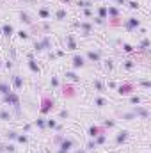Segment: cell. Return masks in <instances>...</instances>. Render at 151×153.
Returning a JSON list of instances; mask_svg holds the SVG:
<instances>
[{
  "label": "cell",
  "mask_w": 151,
  "mask_h": 153,
  "mask_svg": "<svg viewBox=\"0 0 151 153\" xmlns=\"http://www.w3.org/2000/svg\"><path fill=\"white\" fill-rule=\"evenodd\" d=\"M4 103L5 105H11V107H14V111H16V116H21V107H20V96L16 94V93H9V94H5L4 96Z\"/></svg>",
  "instance_id": "1"
},
{
  "label": "cell",
  "mask_w": 151,
  "mask_h": 153,
  "mask_svg": "<svg viewBox=\"0 0 151 153\" xmlns=\"http://www.w3.org/2000/svg\"><path fill=\"white\" fill-rule=\"evenodd\" d=\"M53 107H55V100L50 98V96H44V98L41 100V109H39V112H41V114H48Z\"/></svg>",
  "instance_id": "2"
},
{
  "label": "cell",
  "mask_w": 151,
  "mask_h": 153,
  "mask_svg": "<svg viewBox=\"0 0 151 153\" xmlns=\"http://www.w3.org/2000/svg\"><path fill=\"white\" fill-rule=\"evenodd\" d=\"M75 27H78V29L82 30L80 34H82L84 38H89V36L93 34V23H89V22H76Z\"/></svg>",
  "instance_id": "3"
},
{
  "label": "cell",
  "mask_w": 151,
  "mask_h": 153,
  "mask_svg": "<svg viewBox=\"0 0 151 153\" xmlns=\"http://www.w3.org/2000/svg\"><path fill=\"white\" fill-rule=\"evenodd\" d=\"M132 91H135V87H133V84H130V82L119 84V85L115 87V93H117V94H121V96H124V94H130Z\"/></svg>",
  "instance_id": "4"
},
{
  "label": "cell",
  "mask_w": 151,
  "mask_h": 153,
  "mask_svg": "<svg viewBox=\"0 0 151 153\" xmlns=\"http://www.w3.org/2000/svg\"><path fill=\"white\" fill-rule=\"evenodd\" d=\"M141 27V20L139 18H126L124 20V29L128 30V32H132V30H135V29H139Z\"/></svg>",
  "instance_id": "5"
},
{
  "label": "cell",
  "mask_w": 151,
  "mask_h": 153,
  "mask_svg": "<svg viewBox=\"0 0 151 153\" xmlns=\"http://www.w3.org/2000/svg\"><path fill=\"white\" fill-rule=\"evenodd\" d=\"M85 59L94 62V64H98V62H101V53L98 50H87L85 52Z\"/></svg>",
  "instance_id": "6"
},
{
  "label": "cell",
  "mask_w": 151,
  "mask_h": 153,
  "mask_svg": "<svg viewBox=\"0 0 151 153\" xmlns=\"http://www.w3.org/2000/svg\"><path fill=\"white\" fill-rule=\"evenodd\" d=\"M132 112L137 116V117H141V119H148V117H150V111H148L146 107H141V105H135Z\"/></svg>",
  "instance_id": "7"
},
{
  "label": "cell",
  "mask_w": 151,
  "mask_h": 153,
  "mask_svg": "<svg viewBox=\"0 0 151 153\" xmlns=\"http://www.w3.org/2000/svg\"><path fill=\"white\" fill-rule=\"evenodd\" d=\"M128 137H130V132H128V130H119L117 135H115V144H117V146L124 144V143L128 141Z\"/></svg>",
  "instance_id": "8"
},
{
  "label": "cell",
  "mask_w": 151,
  "mask_h": 153,
  "mask_svg": "<svg viewBox=\"0 0 151 153\" xmlns=\"http://www.w3.org/2000/svg\"><path fill=\"white\" fill-rule=\"evenodd\" d=\"M73 146H75V141H73V139H66V137H62V139L59 141V150L70 152V148H73Z\"/></svg>",
  "instance_id": "9"
},
{
  "label": "cell",
  "mask_w": 151,
  "mask_h": 153,
  "mask_svg": "<svg viewBox=\"0 0 151 153\" xmlns=\"http://www.w3.org/2000/svg\"><path fill=\"white\" fill-rule=\"evenodd\" d=\"M13 87L16 89V91H20V89H23V84H25V80H23V76L20 75H13Z\"/></svg>",
  "instance_id": "10"
},
{
  "label": "cell",
  "mask_w": 151,
  "mask_h": 153,
  "mask_svg": "<svg viewBox=\"0 0 151 153\" xmlns=\"http://www.w3.org/2000/svg\"><path fill=\"white\" fill-rule=\"evenodd\" d=\"M0 30H2V34H4L5 38H13V36H14V27H13L11 23H4Z\"/></svg>",
  "instance_id": "11"
},
{
  "label": "cell",
  "mask_w": 151,
  "mask_h": 153,
  "mask_svg": "<svg viewBox=\"0 0 151 153\" xmlns=\"http://www.w3.org/2000/svg\"><path fill=\"white\" fill-rule=\"evenodd\" d=\"M27 64H29V70H30L34 75L39 76V73H41V68H39L38 61H36V59H29V62H27Z\"/></svg>",
  "instance_id": "12"
},
{
  "label": "cell",
  "mask_w": 151,
  "mask_h": 153,
  "mask_svg": "<svg viewBox=\"0 0 151 153\" xmlns=\"http://www.w3.org/2000/svg\"><path fill=\"white\" fill-rule=\"evenodd\" d=\"M73 68L78 70V68H84L85 66V57H82V55H73Z\"/></svg>",
  "instance_id": "13"
},
{
  "label": "cell",
  "mask_w": 151,
  "mask_h": 153,
  "mask_svg": "<svg viewBox=\"0 0 151 153\" xmlns=\"http://www.w3.org/2000/svg\"><path fill=\"white\" fill-rule=\"evenodd\" d=\"M20 22H21L23 25H29V27H32V25H34L32 18H30V16H29L25 11H21V13H20Z\"/></svg>",
  "instance_id": "14"
},
{
  "label": "cell",
  "mask_w": 151,
  "mask_h": 153,
  "mask_svg": "<svg viewBox=\"0 0 151 153\" xmlns=\"http://www.w3.org/2000/svg\"><path fill=\"white\" fill-rule=\"evenodd\" d=\"M107 14H109V18H112V20H119V9H117L115 5H109V7H107Z\"/></svg>",
  "instance_id": "15"
},
{
  "label": "cell",
  "mask_w": 151,
  "mask_h": 153,
  "mask_svg": "<svg viewBox=\"0 0 151 153\" xmlns=\"http://www.w3.org/2000/svg\"><path fill=\"white\" fill-rule=\"evenodd\" d=\"M78 48V45H76L75 38L70 34V36H66V50H76Z\"/></svg>",
  "instance_id": "16"
},
{
  "label": "cell",
  "mask_w": 151,
  "mask_h": 153,
  "mask_svg": "<svg viewBox=\"0 0 151 153\" xmlns=\"http://www.w3.org/2000/svg\"><path fill=\"white\" fill-rule=\"evenodd\" d=\"M93 141H94V144H96V146H101V144H105V141H107V134H105V132H100Z\"/></svg>",
  "instance_id": "17"
},
{
  "label": "cell",
  "mask_w": 151,
  "mask_h": 153,
  "mask_svg": "<svg viewBox=\"0 0 151 153\" xmlns=\"http://www.w3.org/2000/svg\"><path fill=\"white\" fill-rule=\"evenodd\" d=\"M100 132H103V130H101L100 126H96V125H91V126H89V130H87V134H89V137H91V139H94Z\"/></svg>",
  "instance_id": "18"
},
{
  "label": "cell",
  "mask_w": 151,
  "mask_h": 153,
  "mask_svg": "<svg viewBox=\"0 0 151 153\" xmlns=\"http://www.w3.org/2000/svg\"><path fill=\"white\" fill-rule=\"evenodd\" d=\"M38 16L41 18V20H48V18L52 16V13H50L46 7H39L38 9Z\"/></svg>",
  "instance_id": "19"
},
{
  "label": "cell",
  "mask_w": 151,
  "mask_h": 153,
  "mask_svg": "<svg viewBox=\"0 0 151 153\" xmlns=\"http://www.w3.org/2000/svg\"><path fill=\"white\" fill-rule=\"evenodd\" d=\"M39 45H41V48L43 50H52V39L48 38V36H44V38L39 41Z\"/></svg>",
  "instance_id": "20"
},
{
  "label": "cell",
  "mask_w": 151,
  "mask_h": 153,
  "mask_svg": "<svg viewBox=\"0 0 151 153\" xmlns=\"http://www.w3.org/2000/svg\"><path fill=\"white\" fill-rule=\"evenodd\" d=\"M14 144H0V153H14Z\"/></svg>",
  "instance_id": "21"
},
{
  "label": "cell",
  "mask_w": 151,
  "mask_h": 153,
  "mask_svg": "<svg viewBox=\"0 0 151 153\" xmlns=\"http://www.w3.org/2000/svg\"><path fill=\"white\" fill-rule=\"evenodd\" d=\"M66 16H68V13H66V9H57V13H55V20L57 22H62V20H66Z\"/></svg>",
  "instance_id": "22"
},
{
  "label": "cell",
  "mask_w": 151,
  "mask_h": 153,
  "mask_svg": "<svg viewBox=\"0 0 151 153\" xmlns=\"http://www.w3.org/2000/svg\"><path fill=\"white\" fill-rule=\"evenodd\" d=\"M98 18H101V20H107V18H109V14H107V5H100V7H98Z\"/></svg>",
  "instance_id": "23"
},
{
  "label": "cell",
  "mask_w": 151,
  "mask_h": 153,
  "mask_svg": "<svg viewBox=\"0 0 151 153\" xmlns=\"http://www.w3.org/2000/svg\"><path fill=\"white\" fill-rule=\"evenodd\" d=\"M76 5H78L80 9H87V7H93L94 4H93L91 0H78V2H76Z\"/></svg>",
  "instance_id": "24"
},
{
  "label": "cell",
  "mask_w": 151,
  "mask_h": 153,
  "mask_svg": "<svg viewBox=\"0 0 151 153\" xmlns=\"http://www.w3.org/2000/svg\"><path fill=\"white\" fill-rule=\"evenodd\" d=\"M94 105L101 109V107H105V105H109V102H107L105 98H101V96H96V98H94Z\"/></svg>",
  "instance_id": "25"
},
{
  "label": "cell",
  "mask_w": 151,
  "mask_h": 153,
  "mask_svg": "<svg viewBox=\"0 0 151 153\" xmlns=\"http://www.w3.org/2000/svg\"><path fill=\"white\" fill-rule=\"evenodd\" d=\"M11 93V87H9V84H5V82H0V94L2 96H5V94H9Z\"/></svg>",
  "instance_id": "26"
},
{
  "label": "cell",
  "mask_w": 151,
  "mask_h": 153,
  "mask_svg": "<svg viewBox=\"0 0 151 153\" xmlns=\"http://www.w3.org/2000/svg\"><path fill=\"white\" fill-rule=\"evenodd\" d=\"M121 119H124V121H133V119H137V116L133 114V112H121Z\"/></svg>",
  "instance_id": "27"
},
{
  "label": "cell",
  "mask_w": 151,
  "mask_h": 153,
  "mask_svg": "<svg viewBox=\"0 0 151 153\" xmlns=\"http://www.w3.org/2000/svg\"><path fill=\"white\" fill-rule=\"evenodd\" d=\"M135 66H137V64H135V61H132V59H126V61L123 62V68H124V70H128V71H130V70H133Z\"/></svg>",
  "instance_id": "28"
},
{
  "label": "cell",
  "mask_w": 151,
  "mask_h": 153,
  "mask_svg": "<svg viewBox=\"0 0 151 153\" xmlns=\"http://www.w3.org/2000/svg\"><path fill=\"white\" fill-rule=\"evenodd\" d=\"M34 126H38V128H41V130H46V119L38 117V119L34 121Z\"/></svg>",
  "instance_id": "29"
},
{
  "label": "cell",
  "mask_w": 151,
  "mask_h": 153,
  "mask_svg": "<svg viewBox=\"0 0 151 153\" xmlns=\"http://www.w3.org/2000/svg\"><path fill=\"white\" fill-rule=\"evenodd\" d=\"M0 119H2V121H11V119H13V116H11L9 111L2 109V111H0Z\"/></svg>",
  "instance_id": "30"
},
{
  "label": "cell",
  "mask_w": 151,
  "mask_h": 153,
  "mask_svg": "<svg viewBox=\"0 0 151 153\" xmlns=\"http://www.w3.org/2000/svg\"><path fill=\"white\" fill-rule=\"evenodd\" d=\"M16 143H20V144H27V143H29V135H27V134H18Z\"/></svg>",
  "instance_id": "31"
},
{
  "label": "cell",
  "mask_w": 151,
  "mask_h": 153,
  "mask_svg": "<svg viewBox=\"0 0 151 153\" xmlns=\"http://www.w3.org/2000/svg\"><path fill=\"white\" fill-rule=\"evenodd\" d=\"M141 102H142V98H141L139 94H132V96H130V103H132L133 107H135V105H139Z\"/></svg>",
  "instance_id": "32"
},
{
  "label": "cell",
  "mask_w": 151,
  "mask_h": 153,
  "mask_svg": "<svg viewBox=\"0 0 151 153\" xmlns=\"http://www.w3.org/2000/svg\"><path fill=\"white\" fill-rule=\"evenodd\" d=\"M16 34H18V38L21 39V41H27V39H30V34H29L27 30H23V29H21V30H18Z\"/></svg>",
  "instance_id": "33"
},
{
  "label": "cell",
  "mask_w": 151,
  "mask_h": 153,
  "mask_svg": "<svg viewBox=\"0 0 151 153\" xmlns=\"http://www.w3.org/2000/svg\"><path fill=\"white\" fill-rule=\"evenodd\" d=\"M66 80H71V82H78V80H80V76H76V73H73V71H66Z\"/></svg>",
  "instance_id": "34"
},
{
  "label": "cell",
  "mask_w": 151,
  "mask_h": 153,
  "mask_svg": "<svg viewBox=\"0 0 151 153\" xmlns=\"http://www.w3.org/2000/svg\"><path fill=\"white\" fill-rule=\"evenodd\" d=\"M5 137H7L9 141H16V137H18V132H14V130H7V132H5Z\"/></svg>",
  "instance_id": "35"
},
{
  "label": "cell",
  "mask_w": 151,
  "mask_h": 153,
  "mask_svg": "<svg viewBox=\"0 0 151 153\" xmlns=\"http://www.w3.org/2000/svg\"><path fill=\"white\" fill-rule=\"evenodd\" d=\"M150 45H151V41H150L148 38H144L142 41H141V45H139V48H141V50H148V48H150Z\"/></svg>",
  "instance_id": "36"
},
{
  "label": "cell",
  "mask_w": 151,
  "mask_h": 153,
  "mask_svg": "<svg viewBox=\"0 0 151 153\" xmlns=\"http://www.w3.org/2000/svg\"><path fill=\"white\" fill-rule=\"evenodd\" d=\"M123 52H126V53H133V52H135V48H133L130 43H123Z\"/></svg>",
  "instance_id": "37"
},
{
  "label": "cell",
  "mask_w": 151,
  "mask_h": 153,
  "mask_svg": "<svg viewBox=\"0 0 151 153\" xmlns=\"http://www.w3.org/2000/svg\"><path fill=\"white\" fill-rule=\"evenodd\" d=\"M93 87H94L96 91H103V89H105V85H103L101 80H94V82H93Z\"/></svg>",
  "instance_id": "38"
},
{
  "label": "cell",
  "mask_w": 151,
  "mask_h": 153,
  "mask_svg": "<svg viewBox=\"0 0 151 153\" xmlns=\"http://www.w3.org/2000/svg\"><path fill=\"white\" fill-rule=\"evenodd\" d=\"M57 125H59V123H57L55 119H52V117H50V119H46V128H52V130H55V128H57Z\"/></svg>",
  "instance_id": "39"
},
{
  "label": "cell",
  "mask_w": 151,
  "mask_h": 153,
  "mask_svg": "<svg viewBox=\"0 0 151 153\" xmlns=\"http://www.w3.org/2000/svg\"><path fill=\"white\" fill-rule=\"evenodd\" d=\"M50 84H52V87H53V89H57V87L61 85V82H59V78H57L55 75H52V78H50Z\"/></svg>",
  "instance_id": "40"
},
{
  "label": "cell",
  "mask_w": 151,
  "mask_h": 153,
  "mask_svg": "<svg viewBox=\"0 0 151 153\" xmlns=\"http://www.w3.org/2000/svg\"><path fill=\"white\" fill-rule=\"evenodd\" d=\"M105 70H107V71H112L114 70V61L112 59H107V61H105Z\"/></svg>",
  "instance_id": "41"
},
{
  "label": "cell",
  "mask_w": 151,
  "mask_h": 153,
  "mask_svg": "<svg viewBox=\"0 0 151 153\" xmlns=\"http://www.w3.org/2000/svg\"><path fill=\"white\" fill-rule=\"evenodd\" d=\"M139 85H141V87H144V89H150L151 82H150V80H141V82H139Z\"/></svg>",
  "instance_id": "42"
},
{
  "label": "cell",
  "mask_w": 151,
  "mask_h": 153,
  "mask_svg": "<svg viewBox=\"0 0 151 153\" xmlns=\"http://www.w3.org/2000/svg\"><path fill=\"white\" fill-rule=\"evenodd\" d=\"M103 125H105V128H114V126H115V121H114V119H107Z\"/></svg>",
  "instance_id": "43"
},
{
  "label": "cell",
  "mask_w": 151,
  "mask_h": 153,
  "mask_svg": "<svg viewBox=\"0 0 151 153\" xmlns=\"http://www.w3.org/2000/svg\"><path fill=\"white\" fill-rule=\"evenodd\" d=\"M126 5H128L130 9H139V2H135V0H132V2H126Z\"/></svg>",
  "instance_id": "44"
},
{
  "label": "cell",
  "mask_w": 151,
  "mask_h": 153,
  "mask_svg": "<svg viewBox=\"0 0 151 153\" xmlns=\"http://www.w3.org/2000/svg\"><path fill=\"white\" fill-rule=\"evenodd\" d=\"M84 16H85V18H91V16H93V11H91V7L84 9Z\"/></svg>",
  "instance_id": "45"
},
{
  "label": "cell",
  "mask_w": 151,
  "mask_h": 153,
  "mask_svg": "<svg viewBox=\"0 0 151 153\" xmlns=\"http://www.w3.org/2000/svg\"><path fill=\"white\" fill-rule=\"evenodd\" d=\"M94 23H96V25H105V23H107V20H101V18H98V16H96V18H94Z\"/></svg>",
  "instance_id": "46"
},
{
  "label": "cell",
  "mask_w": 151,
  "mask_h": 153,
  "mask_svg": "<svg viewBox=\"0 0 151 153\" xmlns=\"http://www.w3.org/2000/svg\"><path fill=\"white\" fill-rule=\"evenodd\" d=\"M68 116H70V112H68V111H66V109H64V111H61V112H59V117H61V119H66V117H68Z\"/></svg>",
  "instance_id": "47"
},
{
  "label": "cell",
  "mask_w": 151,
  "mask_h": 153,
  "mask_svg": "<svg viewBox=\"0 0 151 153\" xmlns=\"http://www.w3.org/2000/svg\"><path fill=\"white\" fill-rule=\"evenodd\" d=\"M32 126H34L32 123H27V125L23 126V132H25V134H27V132H30V130H32Z\"/></svg>",
  "instance_id": "48"
},
{
  "label": "cell",
  "mask_w": 151,
  "mask_h": 153,
  "mask_svg": "<svg viewBox=\"0 0 151 153\" xmlns=\"http://www.w3.org/2000/svg\"><path fill=\"white\" fill-rule=\"evenodd\" d=\"M94 148H98V146H96V144H94V141L91 139V141L87 143V150H94Z\"/></svg>",
  "instance_id": "49"
},
{
  "label": "cell",
  "mask_w": 151,
  "mask_h": 153,
  "mask_svg": "<svg viewBox=\"0 0 151 153\" xmlns=\"http://www.w3.org/2000/svg\"><path fill=\"white\" fill-rule=\"evenodd\" d=\"M34 52H43V48H41L39 41H36V43H34Z\"/></svg>",
  "instance_id": "50"
},
{
  "label": "cell",
  "mask_w": 151,
  "mask_h": 153,
  "mask_svg": "<svg viewBox=\"0 0 151 153\" xmlns=\"http://www.w3.org/2000/svg\"><path fill=\"white\" fill-rule=\"evenodd\" d=\"M48 57H50V61H55V59H57V55H55V52H52V50L48 52Z\"/></svg>",
  "instance_id": "51"
},
{
  "label": "cell",
  "mask_w": 151,
  "mask_h": 153,
  "mask_svg": "<svg viewBox=\"0 0 151 153\" xmlns=\"http://www.w3.org/2000/svg\"><path fill=\"white\" fill-rule=\"evenodd\" d=\"M55 55H57V57H64V55H66V52H64V50H57V52H55Z\"/></svg>",
  "instance_id": "52"
},
{
  "label": "cell",
  "mask_w": 151,
  "mask_h": 153,
  "mask_svg": "<svg viewBox=\"0 0 151 153\" xmlns=\"http://www.w3.org/2000/svg\"><path fill=\"white\" fill-rule=\"evenodd\" d=\"M4 64H5V68H7V70H11V68H13V61H5Z\"/></svg>",
  "instance_id": "53"
},
{
  "label": "cell",
  "mask_w": 151,
  "mask_h": 153,
  "mask_svg": "<svg viewBox=\"0 0 151 153\" xmlns=\"http://www.w3.org/2000/svg\"><path fill=\"white\" fill-rule=\"evenodd\" d=\"M117 5H126V0H114Z\"/></svg>",
  "instance_id": "54"
},
{
  "label": "cell",
  "mask_w": 151,
  "mask_h": 153,
  "mask_svg": "<svg viewBox=\"0 0 151 153\" xmlns=\"http://www.w3.org/2000/svg\"><path fill=\"white\" fill-rule=\"evenodd\" d=\"M61 2H62V4H70L71 0H61Z\"/></svg>",
  "instance_id": "55"
},
{
  "label": "cell",
  "mask_w": 151,
  "mask_h": 153,
  "mask_svg": "<svg viewBox=\"0 0 151 153\" xmlns=\"http://www.w3.org/2000/svg\"><path fill=\"white\" fill-rule=\"evenodd\" d=\"M75 153H85V150H76Z\"/></svg>",
  "instance_id": "56"
},
{
  "label": "cell",
  "mask_w": 151,
  "mask_h": 153,
  "mask_svg": "<svg viewBox=\"0 0 151 153\" xmlns=\"http://www.w3.org/2000/svg\"><path fill=\"white\" fill-rule=\"evenodd\" d=\"M57 153H68V152H64V150H59V152H57Z\"/></svg>",
  "instance_id": "57"
},
{
  "label": "cell",
  "mask_w": 151,
  "mask_h": 153,
  "mask_svg": "<svg viewBox=\"0 0 151 153\" xmlns=\"http://www.w3.org/2000/svg\"><path fill=\"white\" fill-rule=\"evenodd\" d=\"M0 68H2V61H0Z\"/></svg>",
  "instance_id": "58"
},
{
  "label": "cell",
  "mask_w": 151,
  "mask_h": 153,
  "mask_svg": "<svg viewBox=\"0 0 151 153\" xmlns=\"http://www.w3.org/2000/svg\"><path fill=\"white\" fill-rule=\"evenodd\" d=\"M0 36H2V30H0Z\"/></svg>",
  "instance_id": "59"
}]
</instances>
